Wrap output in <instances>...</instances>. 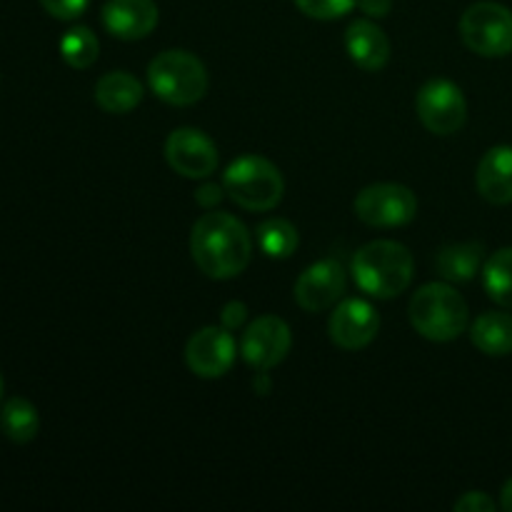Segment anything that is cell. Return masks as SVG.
<instances>
[{
	"instance_id": "1",
	"label": "cell",
	"mask_w": 512,
	"mask_h": 512,
	"mask_svg": "<svg viewBox=\"0 0 512 512\" xmlns=\"http://www.w3.org/2000/svg\"><path fill=\"white\" fill-rule=\"evenodd\" d=\"M195 265L213 280H230L248 268L253 238L248 228L230 213H205L190 233Z\"/></svg>"
},
{
	"instance_id": "2",
	"label": "cell",
	"mask_w": 512,
	"mask_h": 512,
	"mask_svg": "<svg viewBox=\"0 0 512 512\" xmlns=\"http://www.w3.org/2000/svg\"><path fill=\"white\" fill-rule=\"evenodd\" d=\"M413 255L398 240H373L353 255L350 273L363 293L378 300L398 298L413 283Z\"/></svg>"
},
{
	"instance_id": "3",
	"label": "cell",
	"mask_w": 512,
	"mask_h": 512,
	"mask_svg": "<svg viewBox=\"0 0 512 512\" xmlns=\"http://www.w3.org/2000/svg\"><path fill=\"white\" fill-rule=\"evenodd\" d=\"M410 323L433 343H450L468 328L470 310L463 295L448 283H428L410 300Z\"/></svg>"
},
{
	"instance_id": "4",
	"label": "cell",
	"mask_w": 512,
	"mask_h": 512,
	"mask_svg": "<svg viewBox=\"0 0 512 512\" xmlns=\"http://www.w3.org/2000/svg\"><path fill=\"white\" fill-rule=\"evenodd\" d=\"M150 90L168 105H193L208 93V70L188 50H163L148 65Z\"/></svg>"
},
{
	"instance_id": "5",
	"label": "cell",
	"mask_w": 512,
	"mask_h": 512,
	"mask_svg": "<svg viewBox=\"0 0 512 512\" xmlns=\"http://www.w3.org/2000/svg\"><path fill=\"white\" fill-rule=\"evenodd\" d=\"M223 188L240 208L250 213H265L283 200L285 180L278 165L270 163L268 158L245 155L228 165L223 175Z\"/></svg>"
},
{
	"instance_id": "6",
	"label": "cell",
	"mask_w": 512,
	"mask_h": 512,
	"mask_svg": "<svg viewBox=\"0 0 512 512\" xmlns=\"http://www.w3.org/2000/svg\"><path fill=\"white\" fill-rule=\"evenodd\" d=\"M460 35L473 53L505 58L512 53V10L493 0L473 3L460 18Z\"/></svg>"
},
{
	"instance_id": "7",
	"label": "cell",
	"mask_w": 512,
	"mask_h": 512,
	"mask_svg": "<svg viewBox=\"0 0 512 512\" xmlns=\"http://www.w3.org/2000/svg\"><path fill=\"white\" fill-rule=\"evenodd\" d=\"M353 208L370 228H400L418 215V198L400 183H375L360 190Z\"/></svg>"
},
{
	"instance_id": "8",
	"label": "cell",
	"mask_w": 512,
	"mask_h": 512,
	"mask_svg": "<svg viewBox=\"0 0 512 512\" xmlns=\"http://www.w3.org/2000/svg\"><path fill=\"white\" fill-rule=\"evenodd\" d=\"M418 118L430 133L435 135H453L468 120V103L465 95L453 80L433 78L418 90L415 98Z\"/></svg>"
},
{
	"instance_id": "9",
	"label": "cell",
	"mask_w": 512,
	"mask_h": 512,
	"mask_svg": "<svg viewBox=\"0 0 512 512\" xmlns=\"http://www.w3.org/2000/svg\"><path fill=\"white\" fill-rule=\"evenodd\" d=\"M165 160L178 175L190 180L210 178L218 168V145L198 128H178L165 140Z\"/></svg>"
},
{
	"instance_id": "10",
	"label": "cell",
	"mask_w": 512,
	"mask_h": 512,
	"mask_svg": "<svg viewBox=\"0 0 512 512\" xmlns=\"http://www.w3.org/2000/svg\"><path fill=\"white\" fill-rule=\"evenodd\" d=\"M293 348V333L278 315H263L253 320L240 338V355L255 370H270L288 358Z\"/></svg>"
},
{
	"instance_id": "11",
	"label": "cell",
	"mask_w": 512,
	"mask_h": 512,
	"mask_svg": "<svg viewBox=\"0 0 512 512\" xmlns=\"http://www.w3.org/2000/svg\"><path fill=\"white\" fill-rule=\"evenodd\" d=\"M235 338L228 328L208 325L185 345V363L198 378H223L235 363Z\"/></svg>"
},
{
	"instance_id": "12",
	"label": "cell",
	"mask_w": 512,
	"mask_h": 512,
	"mask_svg": "<svg viewBox=\"0 0 512 512\" xmlns=\"http://www.w3.org/2000/svg\"><path fill=\"white\" fill-rule=\"evenodd\" d=\"M380 330V315L368 300H343L333 310L328 323L330 340L343 350H360L375 340Z\"/></svg>"
},
{
	"instance_id": "13",
	"label": "cell",
	"mask_w": 512,
	"mask_h": 512,
	"mask_svg": "<svg viewBox=\"0 0 512 512\" xmlns=\"http://www.w3.org/2000/svg\"><path fill=\"white\" fill-rule=\"evenodd\" d=\"M345 293V268L338 260H318L295 283V303L308 313H320L338 303Z\"/></svg>"
},
{
	"instance_id": "14",
	"label": "cell",
	"mask_w": 512,
	"mask_h": 512,
	"mask_svg": "<svg viewBox=\"0 0 512 512\" xmlns=\"http://www.w3.org/2000/svg\"><path fill=\"white\" fill-rule=\"evenodd\" d=\"M158 18V5L153 0H108L103 5V25L120 40L148 38Z\"/></svg>"
},
{
	"instance_id": "15",
	"label": "cell",
	"mask_w": 512,
	"mask_h": 512,
	"mask_svg": "<svg viewBox=\"0 0 512 512\" xmlns=\"http://www.w3.org/2000/svg\"><path fill=\"white\" fill-rule=\"evenodd\" d=\"M350 60L363 70H383L390 60V40L373 20H353L345 30Z\"/></svg>"
},
{
	"instance_id": "16",
	"label": "cell",
	"mask_w": 512,
	"mask_h": 512,
	"mask_svg": "<svg viewBox=\"0 0 512 512\" xmlns=\"http://www.w3.org/2000/svg\"><path fill=\"white\" fill-rule=\"evenodd\" d=\"M480 195L493 205L512 203V148L495 145L483 155L475 173Z\"/></svg>"
},
{
	"instance_id": "17",
	"label": "cell",
	"mask_w": 512,
	"mask_h": 512,
	"mask_svg": "<svg viewBox=\"0 0 512 512\" xmlns=\"http://www.w3.org/2000/svg\"><path fill=\"white\" fill-rule=\"evenodd\" d=\"M140 100H143V85L135 75L125 73V70L105 73L95 83V103L110 115L130 113L133 108H138Z\"/></svg>"
},
{
	"instance_id": "18",
	"label": "cell",
	"mask_w": 512,
	"mask_h": 512,
	"mask_svg": "<svg viewBox=\"0 0 512 512\" xmlns=\"http://www.w3.org/2000/svg\"><path fill=\"white\" fill-rule=\"evenodd\" d=\"M470 340L480 353L503 358L512 353V315L490 310L470 325Z\"/></svg>"
},
{
	"instance_id": "19",
	"label": "cell",
	"mask_w": 512,
	"mask_h": 512,
	"mask_svg": "<svg viewBox=\"0 0 512 512\" xmlns=\"http://www.w3.org/2000/svg\"><path fill=\"white\" fill-rule=\"evenodd\" d=\"M483 243H455L445 245L435 258V268L450 283H468L483 268Z\"/></svg>"
},
{
	"instance_id": "20",
	"label": "cell",
	"mask_w": 512,
	"mask_h": 512,
	"mask_svg": "<svg viewBox=\"0 0 512 512\" xmlns=\"http://www.w3.org/2000/svg\"><path fill=\"white\" fill-rule=\"evenodd\" d=\"M0 430L13 443L25 445L35 440L40 430V415L30 400L25 398H10L0 410Z\"/></svg>"
},
{
	"instance_id": "21",
	"label": "cell",
	"mask_w": 512,
	"mask_h": 512,
	"mask_svg": "<svg viewBox=\"0 0 512 512\" xmlns=\"http://www.w3.org/2000/svg\"><path fill=\"white\" fill-rule=\"evenodd\" d=\"M483 283L495 303L512 310V248L498 250L485 260Z\"/></svg>"
},
{
	"instance_id": "22",
	"label": "cell",
	"mask_w": 512,
	"mask_h": 512,
	"mask_svg": "<svg viewBox=\"0 0 512 512\" xmlns=\"http://www.w3.org/2000/svg\"><path fill=\"white\" fill-rule=\"evenodd\" d=\"M298 230L293 223L283 218H270L258 225V245L268 258L283 260L298 250Z\"/></svg>"
},
{
	"instance_id": "23",
	"label": "cell",
	"mask_w": 512,
	"mask_h": 512,
	"mask_svg": "<svg viewBox=\"0 0 512 512\" xmlns=\"http://www.w3.org/2000/svg\"><path fill=\"white\" fill-rule=\"evenodd\" d=\"M100 43L88 25H75L60 40V55L70 68L85 70L98 60Z\"/></svg>"
},
{
	"instance_id": "24",
	"label": "cell",
	"mask_w": 512,
	"mask_h": 512,
	"mask_svg": "<svg viewBox=\"0 0 512 512\" xmlns=\"http://www.w3.org/2000/svg\"><path fill=\"white\" fill-rule=\"evenodd\" d=\"M300 13L315 20H338L358 5V0H293Z\"/></svg>"
},
{
	"instance_id": "25",
	"label": "cell",
	"mask_w": 512,
	"mask_h": 512,
	"mask_svg": "<svg viewBox=\"0 0 512 512\" xmlns=\"http://www.w3.org/2000/svg\"><path fill=\"white\" fill-rule=\"evenodd\" d=\"M90 0H40L45 10L58 20H75L85 13Z\"/></svg>"
},
{
	"instance_id": "26",
	"label": "cell",
	"mask_w": 512,
	"mask_h": 512,
	"mask_svg": "<svg viewBox=\"0 0 512 512\" xmlns=\"http://www.w3.org/2000/svg\"><path fill=\"white\" fill-rule=\"evenodd\" d=\"M455 512H493L495 510V500L490 495L480 493V490H470L465 493L463 498L455 500Z\"/></svg>"
},
{
	"instance_id": "27",
	"label": "cell",
	"mask_w": 512,
	"mask_h": 512,
	"mask_svg": "<svg viewBox=\"0 0 512 512\" xmlns=\"http://www.w3.org/2000/svg\"><path fill=\"white\" fill-rule=\"evenodd\" d=\"M245 318H248V308H245L243 303H238V300H233V303L225 305L223 315H220V320H223V328H228V330L240 328V325L245 323Z\"/></svg>"
},
{
	"instance_id": "28",
	"label": "cell",
	"mask_w": 512,
	"mask_h": 512,
	"mask_svg": "<svg viewBox=\"0 0 512 512\" xmlns=\"http://www.w3.org/2000/svg\"><path fill=\"white\" fill-rule=\"evenodd\" d=\"M358 5L370 18H385L390 8H393V0H358Z\"/></svg>"
},
{
	"instance_id": "29",
	"label": "cell",
	"mask_w": 512,
	"mask_h": 512,
	"mask_svg": "<svg viewBox=\"0 0 512 512\" xmlns=\"http://www.w3.org/2000/svg\"><path fill=\"white\" fill-rule=\"evenodd\" d=\"M220 188L218 185H205V188L198 190V195H195V200H198L200 205H205V208H213V205L220 203Z\"/></svg>"
},
{
	"instance_id": "30",
	"label": "cell",
	"mask_w": 512,
	"mask_h": 512,
	"mask_svg": "<svg viewBox=\"0 0 512 512\" xmlns=\"http://www.w3.org/2000/svg\"><path fill=\"white\" fill-rule=\"evenodd\" d=\"M500 505H503L508 512H512V478L503 485V493H500Z\"/></svg>"
},
{
	"instance_id": "31",
	"label": "cell",
	"mask_w": 512,
	"mask_h": 512,
	"mask_svg": "<svg viewBox=\"0 0 512 512\" xmlns=\"http://www.w3.org/2000/svg\"><path fill=\"white\" fill-rule=\"evenodd\" d=\"M3 390H5V383H3V375H0V400H3Z\"/></svg>"
}]
</instances>
